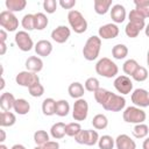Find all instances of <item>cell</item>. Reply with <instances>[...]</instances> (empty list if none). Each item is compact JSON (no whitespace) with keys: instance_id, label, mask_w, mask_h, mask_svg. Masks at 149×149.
Returning a JSON list of instances; mask_svg holds the SVG:
<instances>
[{"instance_id":"f546056e","label":"cell","mask_w":149,"mask_h":149,"mask_svg":"<svg viewBox=\"0 0 149 149\" xmlns=\"http://www.w3.org/2000/svg\"><path fill=\"white\" fill-rule=\"evenodd\" d=\"M135 9L144 17H149V0H134Z\"/></svg>"},{"instance_id":"8992f818","label":"cell","mask_w":149,"mask_h":149,"mask_svg":"<svg viewBox=\"0 0 149 149\" xmlns=\"http://www.w3.org/2000/svg\"><path fill=\"white\" fill-rule=\"evenodd\" d=\"M0 26L6 31H15L19 28V20L14 13L6 9L0 13Z\"/></svg>"},{"instance_id":"5bb4252c","label":"cell","mask_w":149,"mask_h":149,"mask_svg":"<svg viewBox=\"0 0 149 149\" xmlns=\"http://www.w3.org/2000/svg\"><path fill=\"white\" fill-rule=\"evenodd\" d=\"M127 16V12L125 6H122L121 3H115L112 6L111 8V19L112 21L116 24V23H122L125 21Z\"/></svg>"},{"instance_id":"1f68e13d","label":"cell","mask_w":149,"mask_h":149,"mask_svg":"<svg viewBox=\"0 0 149 149\" xmlns=\"http://www.w3.org/2000/svg\"><path fill=\"white\" fill-rule=\"evenodd\" d=\"M133 135L136 139H144L149 133V127L146 123H137L133 128Z\"/></svg>"},{"instance_id":"30bf717a","label":"cell","mask_w":149,"mask_h":149,"mask_svg":"<svg viewBox=\"0 0 149 149\" xmlns=\"http://www.w3.org/2000/svg\"><path fill=\"white\" fill-rule=\"evenodd\" d=\"M113 85L115 87V90L120 93V95H125V94H129L133 91V81L132 79L126 76V74H120L118 77H115Z\"/></svg>"},{"instance_id":"9f6ffc18","label":"cell","mask_w":149,"mask_h":149,"mask_svg":"<svg viewBox=\"0 0 149 149\" xmlns=\"http://www.w3.org/2000/svg\"><path fill=\"white\" fill-rule=\"evenodd\" d=\"M147 64H148V66H149V50H148V52H147Z\"/></svg>"},{"instance_id":"ee69618b","label":"cell","mask_w":149,"mask_h":149,"mask_svg":"<svg viewBox=\"0 0 149 149\" xmlns=\"http://www.w3.org/2000/svg\"><path fill=\"white\" fill-rule=\"evenodd\" d=\"M74 141L79 144H85L87 142V129H81L76 136H74Z\"/></svg>"},{"instance_id":"52a82bcc","label":"cell","mask_w":149,"mask_h":149,"mask_svg":"<svg viewBox=\"0 0 149 149\" xmlns=\"http://www.w3.org/2000/svg\"><path fill=\"white\" fill-rule=\"evenodd\" d=\"M14 41H15L17 48L24 52L30 51L33 49V47H35L33 38L30 37V35L26 30H19L14 36Z\"/></svg>"},{"instance_id":"3957f363","label":"cell","mask_w":149,"mask_h":149,"mask_svg":"<svg viewBox=\"0 0 149 149\" xmlns=\"http://www.w3.org/2000/svg\"><path fill=\"white\" fill-rule=\"evenodd\" d=\"M101 49V38L99 36H90L83 48V56L86 61H94L98 58Z\"/></svg>"},{"instance_id":"4dcf8cb0","label":"cell","mask_w":149,"mask_h":149,"mask_svg":"<svg viewBox=\"0 0 149 149\" xmlns=\"http://www.w3.org/2000/svg\"><path fill=\"white\" fill-rule=\"evenodd\" d=\"M34 17H35V29L43 30L44 28H47V26L49 23V20H48V17L44 13L38 12V13L34 14Z\"/></svg>"},{"instance_id":"484cf974","label":"cell","mask_w":149,"mask_h":149,"mask_svg":"<svg viewBox=\"0 0 149 149\" xmlns=\"http://www.w3.org/2000/svg\"><path fill=\"white\" fill-rule=\"evenodd\" d=\"M42 112L47 116H51L56 112V100L52 98H47L42 102Z\"/></svg>"},{"instance_id":"8fae6325","label":"cell","mask_w":149,"mask_h":149,"mask_svg":"<svg viewBox=\"0 0 149 149\" xmlns=\"http://www.w3.org/2000/svg\"><path fill=\"white\" fill-rule=\"evenodd\" d=\"M130 99L134 106H137L140 108L148 107L149 106V91L144 88H136L132 92Z\"/></svg>"},{"instance_id":"bcb514c9","label":"cell","mask_w":149,"mask_h":149,"mask_svg":"<svg viewBox=\"0 0 149 149\" xmlns=\"http://www.w3.org/2000/svg\"><path fill=\"white\" fill-rule=\"evenodd\" d=\"M43 149H59V143L57 141H48L42 146Z\"/></svg>"},{"instance_id":"e0dca14e","label":"cell","mask_w":149,"mask_h":149,"mask_svg":"<svg viewBox=\"0 0 149 149\" xmlns=\"http://www.w3.org/2000/svg\"><path fill=\"white\" fill-rule=\"evenodd\" d=\"M26 69L30 72L37 73L43 69V61L37 56H30L26 61Z\"/></svg>"},{"instance_id":"f35d334b","label":"cell","mask_w":149,"mask_h":149,"mask_svg":"<svg viewBox=\"0 0 149 149\" xmlns=\"http://www.w3.org/2000/svg\"><path fill=\"white\" fill-rule=\"evenodd\" d=\"M132 77L135 81H144L148 78V70L144 66H139Z\"/></svg>"},{"instance_id":"603a6c76","label":"cell","mask_w":149,"mask_h":149,"mask_svg":"<svg viewBox=\"0 0 149 149\" xmlns=\"http://www.w3.org/2000/svg\"><path fill=\"white\" fill-rule=\"evenodd\" d=\"M5 6L7 8V10L14 13V12H21L26 8L27 6V1L26 0H6L5 1Z\"/></svg>"},{"instance_id":"4fadbf2b","label":"cell","mask_w":149,"mask_h":149,"mask_svg":"<svg viewBox=\"0 0 149 149\" xmlns=\"http://www.w3.org/2000/svg\"><path fill=\"white\" fill-rule=\"evenodd\" d=\"M71 35V30L66 26H58L51 31V38L56 43H65Z\"/></svg>"},{"instance_id":"277c9868","label":"cell","mask_w":149,"mask_h":149,"mask_svg":"<svg viewBox=\"0 0 149 149\" xmlns=\"http://www.w3.org/2000/svg\"><path fill=\"white\" fill-rule=\"evenodd\" d=\"M68 22H69L71 29L74 33H77V34H83L87 29V21H86V19L77 9L69 10V13H68Z\"/></svg>"},{"instance_id":"9a60e30c","label":"cell","mask_w":149,"mask_h":149,"mask_svg":"<svg viewBox=\"0 0 149 149\" xmlns=\"http://www.w3.org/2000/svg\"><path fill=\"white\" fill-rule=\"evenodd\" d=\"M116 149H136L135 141L127 134H120L115 139Z\"/></svg>"},{"instance_id":"d6a6232c","label":"cell","mask_w":149,"mask_h":149,"mask_svg":"<svg viewBox=\"0 0 149 149\" xmlns=\"http://www.w3.org/2000/svg\"><path fill=\"white\" fill-rule=\"evenodd\" d=\"M98 146L99 149H113V147L115 146V140L111 135H102L99 137Z\"/></svg>"},{"instance_id":"ba28073f","label":"cell","mask_w":149,"mask_h":149,"mask_svg":"<svg viewBox=\"0 0 149 149\" xmlns=\"http://www.w3.org/2000/svg\"><path fill=\"white\" fill-rule=\"evenodd\" d=\"M88 115V104L84 98L77 99L72 107V118L76 121H84Z\"/></svg>"},{"instance_id":"e575fe53","label":"cell","mask_w":149,"mask_h":149,"mask_svg":"<svg viewBox=\"0 0 149 149\" xmlns=\"http://www.w3.org/2000/svg\"><path fill=\"white\" fill-rule=\"evenodd\" d=\"M21 26L23 27V29L27 31L34 30L35 29V17L34 14H26L23 15L22 20H21Z\"/></svg>"},{"instance_id":"74e56055","label":"cell","mask_w":149,"mask_h":149,"mask_svg":"<svg viewBox=\"0 0 149 149\" xmlns=\"http://www.w3.org/2000/svg\"><path fill=\"white\" fill-rule=\"evenodd\" d=\"M81 130V126L79 122H70L66 125L65 127V133L68 136H71V137H74Z\"/></svg>"},{"instance_id":"d590c367","label":"cell","mask_w":149,"mask_h":149,"mask_svg":"<svg viewBox=\"0 0 149 149\" xmlns=\"http://www.w3.org/2000/svg\"><path fill=\"white\" fill-rule=\"evenodd\" d=\"M49 140V134L43 130V129H40V130H36L34 133V142L36 143V146H43Z\"/></svg>"},{"instance_id":"ac0fdd59","label":"cell","mask_w":149,"mask_h":149,"mask_svg":"<svg viewBox=\"0 0 149 149\" xmlns=\"http://www.w3.org/2000/svg\"><path fill=\"white\" fill-rule=\"evenodd\" d=\"M15 97L13 95V93L10 92H3L0 97V107L2 111L9 112L12 108H14V104H15Z\"/></svg>"},{"instance_id":"ffe728a7","label":"cell","mask_w":149,"mask_h":149,"mask_svg":"<svg viewBox=\"0 0 149 149\" xmlns=\"http://www.w3.org/2000/svg\"><path fill=\"white\" fill-rule=\"evenodd\" d=\"M128 19H129V22H130V23L135 24V26L139 27L141 30L144 29V27H146V21H144V20H146V19H144L136 9H132V10L129 12Z\"/></svg>"},{"instance_id":"9c48e42d","label":"cell","mask_w":149,"mask_h":149,"mask_svg":"<svg viewBox=\"0 0 149 149\" xmlns=\"http://www.w3.org/2000/svg\"><path fill=\"white\" fill-rule=\"evenodd\" d=\"M15 81H16L17 85L29 88L31 85L40 83V77L37 76V73H34V72H30V71L26 70V71H21L16 74Z\"/></svg>"},{"instance_id":"8d00e7d4","label":"cell","mask_w":149,"mask_h":149,"mask_svg":"<svg viewBox=\"0 0 149 149\" xmlns=\"http://www.w3.org/2000/svg\"><path fill=\"white\" fill-rule=\"evenodd\" d=\"M84 87H85L86 91L94 93L95 91H98L100 88V83L95 77H90V78L86 79V81L84 84Z\"/></svg>"},{"instance_id":"ab89813d","label":"cell","mask_w":149,"mask_h":149,"mask_svg":"<svg viewBox=\"0 0 149 149\" xmlns=\"http://www.w3.org/2000/svg\"><path fill=\"white\" fill-rule=\"evenodd\" d=\"M29 94L34 98H38V97H42L44 94V86L41 84V83H37V84H34L31 85L29 88Z\"/></svg>"},{"instance_id":"7402d4cb","label":"cell","mask_w":149,"mask_h":149,"mask_svg":"<svg viewBox=\"0 0 149 149\" xmlns=\"http://www.w3.org/2000/svg\"><path fill=\"white\" fill-rule=\"evenodd\" d=\"M65 127L66 125L64 122H56L51 126L50 128V135L55 139V140H61L63 139L66 133H65Z\"/></svg>"},{"instance_id":"d4e9b609","label":"cell","mask_w":149,"mask_h":149,"mask_svg":"<svg viewBox=\"0 0 149 149\" xmlns=\"http://www.w3.org/2000/svg\"><path fill=\"white\" fill-rule=\"evenodd\" d=\"M112 0H94V12L99 15H105L111 10Z\"/></svg>"},{"instance_id":"cb8c5ba5","label":"cell","mask_w":149,"mask_h":149,"mask_svg":"<svg viewBox=\"0 0 149 149\" xmlns=\"http://www.w3.org/2000/svg\"><path fill=\"white\" fill-rule=\"evenodd\" d=\"M15 122H16V116L10 111L9 112L2 111L0 113V126L2 128L3 127H12L13 125H15Z\"/></svg>"},{"instance_id":"6f0895ef","label":"cell","mask_w":149,"mask_h":149,"mask_svg":"<svg viewBox=\"0 0 149 149\" xmlns=\"http://www.w3.org/2000/svg\"><path fill=\"white\" fill-rule=\"evenodd\" d=\"M34 149H43V148H42V146H36Z\"/></svg>"},{"instance_id":"681fc988","label":"cell","mask_w":149,"mask_h":149,"mask_svg":"<svg viewBox=\"0 0 149 149\" xmlns=\"http://www.w3.org/2000/svg\"><path fill=\"white\" fill-rule=\"evenodd\" d=\"M142 149H149V137H147L142 143Z\"/></svg>"},{"instance_id":"db71d44e","label":"cell","mask_w":149,"mask_h":149,"mask_svg":"<svg viewBox=\"0 0 149 149\" xmlns=\"http://www.w3.org/2000/svg\"><path fill=\"white\" fill-rule=\"evenodd\" d=\"M3 87H5V79L1 76V86H0V90H3Z\"/></svg>"},{"instance_id":"5b68a950","label":"cell","mask_w":149,"mask_h":149,"mask_svg":"<svg viewBox=\"0 0 149 149\" xmlns=\"http://www.w3.org/2000/svg\"><path fill=\"white\" fill-rule=\"evenodd\" d=\"M122 118L123 121L127 123L137 125V123H143V121H146L147 114L142 108L137 106H128L125 108L122 113Z\"/></svg>"},{"instance_id":"f6af8a7d","label":"cell","mask_w":149,"mask_h":149,"mask_svg":"<svg viewBox=\"0 0 149 149\" xmlns=\"http://www.w3.org/2000/svg\"><path fill=\"white\" fill-rule=\"evenodd\" d=\"M58 5L64 9H72L76 6V0H59Z\"/></svg>"},{"instance_id":"60d3db41","label":"cell","mask_w":149,"mask_h":149,"mask_svg":"<svg viewBox=\"0 0 149 149\" xmlns=\"http://www.w3.org/2000/svg\"><path fill=\"white\" fill-rule=\"evenodd\" d=\"M140 31H141V29H140L139 27H136L135 24H133V23H130V22H128V23L126 24L125 33H126V35H127L128 37H130V38H135V37L139 36Z\"/></svg>"},{"instance_id":"c3c4849f","label":"cell","mask_w":149,"mask_h":149,"mask_svg":"<svg viewBox=\"0 0 149 149\" xmlns=\"http://www.w3.org/2000/svg\"><path fill=\"white\" fill-rule=\"evenodd\" d=\"M0 55H5L6 54V50H7V45H6V42H0Z\"/></svg>"},{"instance_id":"f5cc1de1","label":"cell","mask_w":149,"mask_h":149,"mask_svg":"<svg viewBox=\"0 0 149 149\" xmlns=\"http://www.w3.org/2000/svg\"><path fill=\"white\" fill-rule=\"evenodd\" d=\"M144 34L147 37H149V23L146 24V27H144Z\"/></svg>"},{"instance_id":"44dd1931","label":"cell","mask_w":149,"mask_h":149,"mask_svg":"<svg viewBox=\"0 0 149 149\" xmlns=\"http://www.w3.org/2000/svg\"><path fill=\"white\" fill-rule=\"evenodd\" d=\"M13 109L19 115H26L30 111V104L26 99L20 98V99H16L15 100V104H14V108Z\"/></svg>"},{"instance_id":"f907efd6","label":"cell","mask_w":149,"mask_h":149,"mask_svg":"<svg viewBox=\"0 0 149 149\" xmlns=\"http://www.w3.org/2000/svg\"><path fill=\"white\" fill-rule=\"evenodd\" d=\"M0 134H1V137H0V142L2 143V142H5V140H6V133H5V130L1 128L0 129Z\"/></svg>"},{"instance_id":"7bdbcfd3","label":"cell","mask_w":149,"mask_h":149,"mask_svg":"<svg viewBox=\"0 0 149 149\" xmlns=\"http://www.w3.org/2000/svg\"><path fill=\"white\" fill-rule=\"evenodd\" d=\"M99 141V134L97 130L93 129H87V142L86 146H94Z\"/></svg>"},{"instance_id":"7a4b0ae2","label":"cell","mask_w":149,"mask_h":149,"mask_svg":"<svg viewBox=\"0 0 149 149\" xmlns=\"http://www.w3.org/2000/svg\"><path fill=\"white\" fill-rule=\"evenodd\" d=\"M95 72L101 77L113 78V77H116L119 72V68L111 58L102 57L95 64Z\"/></svg>"},{"instance_id":"d6986e66","label":"cell","mask_w":149,"mask_h":149,"mask_svg":"<svg viewBox=\"0 0 149 149\" xmlns=\"http://www.w3.org/2000/svg\"><path fill=\"white\" fill-rule=\"evenodd\" d=\"M68 92H69V95L73 99H80L83 98L84 95V92H85V87L83 86V84H80L79 81H73L69 85L68 87Z\"/></svg>"},{"instance_id":"6da1fadb","label":"cell","mask_w":149,"mask_h":149,"mask_svg":"<svg viewBox=\"0 0 149 149\" xmlns=\"http://www.w3.org/2000/svg\"><path fill=\"white\" fill-rule=\"evenodd\" d=\"M95 101L109 112H120L126 107V99L122 95L115 94L106 88L100 87L94 93Z\"/></svg>"},{"instance_id":"83f0119b","label":"cell","mask_w":149,"mask_h":149,"mask_svg":"<svg viewBox=\"0 0 149 149\" xmlns=\"http://www.w3.org/2000/svg\"><path fill=\"white\" fill-rule=\"evenodd\" d=\"M91 122H92V126L98 130H102L108 126V119H107V116L105 114L94 115Z\"/></svg>"},{"instance_id":"816d5d0a","label":"cell","mask_w":149,"mask_h":149,"mask_svg":"<svg viewBox=\"0 0 149 149\" xmlns=\"http://www.w3.org/2000/svg\"><path fill=\"white\" fill-rule=\"evenodd\" d=\"M10 149H26V147L23 146V144H20V143H16V144H14Z\"/></svg>"},{"instance_id":"836d02e7","label":"cell","mask_w":149,"mask_h":149,"mask_svg":"<svg viewBox=\"0 0 149 149\" xmlns=\"http://www.w3.org/2000/svg\"><path fill=\"white\" fill-rule=\"evenodd\" d=\"M140 65H139V63L135 61V59H127L125 63H123V65H122V70H123V72L126 73V76H133L134 74V72L136 71V69L139 68Z\"/></svg>"},{"instance_id":"7dc6e473","label":"cell","mask_w":149,"mask_h":149,"mask_svg":"<svg viewBox=\"0 0 149 149\" xmlns=\"http://www.w3.org/2000/svg\"><path fill=\"white\" fill-rule=\"evenodd\" d=\"M7 38V31L5 29H0V42H6Z\"/></svg>"},{"instance_id":"b9f144b4","label":"cell","mask_w":149,"mask_h":149,"mask_svg":"<svg viewBox=\"0 0 149 149\" xmlns=\"http://www.w3.org/2000/svg\"><path fill=\"white\" fill-rule=\"evenodd\" d=\"M58 6V2L56 0H44L43 1V8L48 14H52L56 12Z\"/></svg>"},{"instance_id":"2e32d148","label":"cell","mask_w":149,"mask_h":149,"mask_svg":"<svg viewBox=\"0 0 149 149\" xmlns=\"http://www.w3.org/2000/svg\"><path fill=\"white\" fill-rule=\"evenodd\" d=\"M35 49V52L37 54V56H41V57H47L51 54L52 51V44L50 41L48 40H40L37 41V43L35 44L34 47Z\"/></svg>"},{"instance_id":"11a10c76","label":"cell","mask_w":149,"mask_h":149,"mask_svg":"<svg viewBox=\"0 0 149 149\" xmlns=\"http://www.w3.org/2000/svg\"><path fill=\"white\" fill-rule=\"evenodd\" d=\"M0 149H8V148H7V146H5L3 143H1V144H0Z\"/></svg>"},{"instance_id":"4316f807","label":"cell","mask_w":149,"mask_h":149,"mask_svg":"<svg viewBox=\"0 0 149 149\" xmlns=\"http://www.w3.org/2000/svg\"><path fill=\"white\" fill-rule=\"evenodd\" d=\"M112 56L115 59H123L128 56V48L122 43H118L112 48Z\"/></svg>"},{"instance_id":"f1b7e54d","label":"cell","mask_w":149,"mask_h":149,"mask_svg":"<svg viewBox=\"0 0 149 149\" xmlns=\"http://www.w3.org/2000/svg\"><path fill=\"white\" fill-rule=\"evenodd\" d=\"M70 112V104L65 99H61L56 101V112L55 114L58 116H66Z\"/></svg>"},{"instance_id":"7c38bea8","label":"cell","mask_w":149,"mask_h":149,"mask_svg":"<svg viewBox=\"0 0 149 149\" xmlns=\"http://www.w3.org/2000/svg\"><path fill=\"white\" fill-rule=\"evenodd\" d=\"M119 35V27L115 23H106L98 29V36L102 40L115 38Z\"/></svg>"}]
</instances>
